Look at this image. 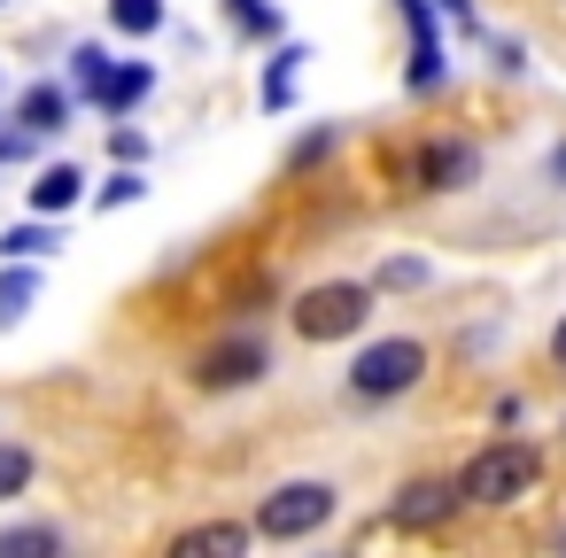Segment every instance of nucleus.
<instances>
[{
	"mask_svg": "<svg viewBox=\"0 0 566 558\" xmlns=\"http://www.w3.org/2000/svg\"><path fill=\"white\" fill-rule=\"evenodd\" d=\"M334 148H342V133H334V125H318V133H303V140L287 148V171H311V164H326Z\"/></svg>",
	"mask_w": 566,
	"mask_h": 558,
	"instance_id": "nucleus-23",
	"label": "nucleus"
},
{
	"mask_svg": "<svg viewBox=\"0 0 566 558\" xmlns=\"http://www.w3.org/2000/svg\"><path fill=\"white\" fill-rule=\"evenodd\" d=\"M535 481H543V442H527V434H496L458 465V496L481 504V512H504V504L535 496Z\"/></svg>",
	"mask_w": 566,
	"mask_h": 558,
	"instance_id": "nucleus-1",
	"label": "nucleus"
},
{
	"mask_svg": "<svg viewBox=\"0 0 566 558\" xmlns=\"http://www.w3.org/2000/svg\"><path fill=\"white\" fill-rule=\"evenodd\" d=\"M86 202V171L78 164H40V179L24 187V210L32 218H63V210H78Z\"/></svg>",
	"mask_w": 566,
	"mask_h": 558,
	"instance_id": "nucleus-13",
	"label": "nucleus"
},
{
	"mask_svg": "<svg viewBox=\"0 0 566 558\" xmlns=\"http://www.w3.org/2000/svg\"><path fill=\"white\" fill-rule=\"evenodd\" d=\"M543 187H558V194H566V133H558V140H551V156H543Z\"/></svg>",
	"mask_w": 566,
	"mask_h": 558,
	"instance_id": "nucleus-28",
	"label": "nucleus"
},
{
	"mask_svg": "<svg viewBox=\"0 0 566 558\" xmlns=\"http://www.w3.org/2000/svg\"><path fill=\"white\" fill-rule=\"evenodd\" d=\"M24 133H40V140H55V133H71V117H78V94L63 86V78H32L24 94H17V109H9Z\"/></svg>",
	"mask_w": 566,
	"mask_h": 558,
	"instance_id": "nucleus-9",
	"label": "nucleus"
},
{
	"mask_svg": "<svg viewBox=\"0 0 566 558\" xmlns=\"http://www.w3.org/2000/svg\"><path fill=\"white\" fill-rule=\"evenodd\" d=\"M0 558H71L55 519H9L0 527Z\"/></svg>",
	"mask_w": 566,
	"mask_h": 558,
	"instance_id": "nucleus-14",
	"label": "nucleus"
},
{
	"mask_svg": "<svg viewBox=\"0 0 566 558\" xmlns=\"http://www.w3.org/2000/svg\"><path fill=\"white\" fill-rule=\"evenodd\" d=\"M434 17H450L458 32H481V9H473V0H434Z\"/></svg>",
	"mask_w": 566,
	"mask_h": 558,
	"instance_id": "nucleus-27",
	"label": "nucleus"
},
{
	"mask_svg": "<svg viewBox=\"0 0 566 558\" xmlns=\"http://www.w3.org/2000/svg\"><path fill=\"white\" fill-rule=\"evenodd\" d=\"M489 71L496 78H527V40H489Z\"/></svg>",
	"mask_w": 566,
	"mask_h": 558,
	"instance_id": "nucleus-25",
	"label": "nucleus"
},
{
	"mask_svg": "<svg viewBox=\"0 0 566 558\" xmlns=\"http://www.w3.org/2000/svg\"><path fill=\"white\" fill-rule=\"evenodd\" d=\"M334 512H342V488L303 473V481H280L272 496H256V519H249V527H256V543H303V535H318Z\"/></svg>",
	"mask_w": 566,
	"mask_h": 558,
	"instance_id": "nucleus-6",
	"label": "nucleus"
},
{
	"mask_svg": "<svg viewBox=\"0 0 566 558\" xmlns=\"http://www.w3.org/2000/svg\"><path fill=\"white\" fill-rule=\"evenodd\" d=\"M481 140L473 133H427L403 164H396V194H473L481 187Z\"/></svg>",
	"mask_w": 566,
	"mask_h": 558,
	"instance_id": "nucleus-5",
	"label": "nucleus"
},
{
	"mask_svg": "<svg viewBox=\"0 0 566 558\" xmlns=\"http://www.w3.org/2000/svg\"><path fill=\"white\" fill-rule=\"evenodd\" d=\"M458 512H465L458 473H411V481L388 496V519H396L403 535H434V527H450Z\"/></svg>",
	"mask_w": 566,
	"mask_h": 558,
	"instance_id": "nucleus-8",
	"label": "nucleus"
},
{
	"mask_svg": "<svg viewBox=\"0 0 566 558\" xmlns=\"http://www.w3.org/2000/svg\"><path fill=\"white\" fill-rule=\"evenodd\" d=\"M256 380H272V341H264V326H226V334H210V341L187 357V388H195V396H241V388H256Z\"/></svg>",
	"mask_w": 566,
	"mask_h": 558,
	"instance_id": "nucleus-4",
	"label": "nucleus"
},
{
	"mask_svg": "<svg viewBox=\"0 0 566 558\" xmlns=\"http://www.w3.org/2000/svg\"><path fill=\"white\" fill-rule=\"evenodd\" d=\"M373 280H311V287H295V303H287V326L318 349V341H357L365 326H373Z\"/></svg>",
	"mask_w": 566,
	"mask_h": 558,
	"instance_id": "nucleus-3",
	"label": "nucleus"
},
{
	"mask_svg": "<svg viewBox=\"0 0 566 558\" xmlns=\"http://www.w3.org/2000/svg\"><path fill=\"white\" fill-rule=\"evenodd\" d=\"M558 558H566V543H558Z\"/></svg>",
	"mask_w": 566,
	"mask_h": 558,
	"instance_id": "nucleus-30",
	"label": "nucleus"
},
{
	"mask_svg": "<svg viewBox=\"0 0 566 558\" xmlns=\"http://www.w3.org/2000/svg\"><path fill=\"white\" fill-rule=\"evenodd\" d=\"M55 249H63L55 218H24V225L0 233V264H40V256H55Z\"/></svg>",
	"mask_w": 566,
	"mask_h": 558,
	"instance_id": "nucleus-16",
	"label": "nucleus"
},
{
	"mask_svg": "<svg viewBox=\"0 0 566 558\" xmlns=\"http://www.w3.org/2000/svg\"><path fill=\"white\" fill-rule=\"evenodd\" d=\"M396 17H403V94L411 102H434L450 86V48H442V17H434V0H396Z\"/></svg>",
	"mask_w": 566,
	"mask_h": 558,
	"instance_id": "nucleus-7",
	"label": "nucleus"
},
{
	"mask_svg": "<svg viewBox=\"0 0 566 558\" xmlns=\"http://www.w3.org/2000/svg\"><path fill=\"white\" fill-rule=\"evenodd\" d=\"M427 372H434V349H427L419 334H380V341H365V349L349 357L342 388H349L357 403H403L411 388H427Z\"/></svg>",
	"mask_w": 566,
	"mask_h": 558,
	"instance_id": "nucleus-2",
	"label": "nucleus"
},
{
	"mask_svg": "<svg viewBox=\"0 0 566 558\" xmlns=\"http://www.w3.org/2000/svg\"><path fill=\"white\" fill-rule=\"evenodd\" d=\"M32 473H40L32 442H0V504H9V496H24V488H32Z\"/></svg>",
	"mask_w": 566,
	"mask_h": 558,
	"instance_id": "nucleus-21",
	"label": "nucleus"
},
{
	"mask_svg": "<svg viewBox=\"0 0 566 558\" xmlns=\"http://www.w3.org/2000/svg\"><path fill=\"white\" fill-rule=\"evenodd\" d=\"M40 303V264H0V334L24 326Z\"/></svg>",
	"mask_w": 566,
	"mask_h": 558,
	"instance_id": "nucleus-17",
	"label": "nucleus"
},
{
	"mask_svg": "<svg viewBox=\"0 0 566 558\" xmlns=\"http://www.w3.org/2000/svg\"><path fill=\"white\" fill-rule=\"evenodd\" d=\"M102 17H109L117 40H156V32L171 24V0H109Z\"/></svg>",
	"mask_w": 566,
	"mask_h": 558,
	"instance_id": "nucleus-18",
	"label": "nucleus"
},
{
	"mask_svg": "<svg viewBox=\"0 0 566 558\" xmlns=\"http://www.w3.org/2000/svg\"><path fill=\"white\" fill-rule=\"evenodd\" d=\"M32 156H40V133H24L9 117V125H0V164H32Z\"/></svg>",
	"mask_w": 566,
	"mask_h": 558,
	"instance_id": "nucleus-26",
	"label": "nucleus"
},
{
	"mask_svg": "<svg viewBox=\"0 0 566 558\" xmlns=\"http://www.w3.org/2000/svg\"><path fill=\"white\" fill-rule=\"evenodd\" d=\"M551 365L566 372V310H558V326H551Z\"/></svg>",
	"mask_w": 566,
	"mask_h": 558,
	"instance_id": "nucleus-29",
	"label": "nucleus"
},
{
	"mask_svg": "<svg viewBox=\"0 0 566 558\" xmlns=\"http://www.w3.org/2000/svg\"><path fill=\"white\" fill-rule=\"evenodd\" d=\"M109 63H117V55H109L102 40H78V48H71V78H63V86L78 94V109H86V102L102 94V78H109Z\"/></svg>",
	"mask_w": 566,
	"mask_h": 558,
	"instance_id": "nucleus-20",
	"label": "nucleus"
},
{
	"mask_svg": "<svg viewBox=\"0 0 566 558\" xmlns=\"http://www.w3.org/2000/svg\"><path fill=\"white\" fill-rule=\"evenodd\" d=\"M0 9H9V0H0Z\"/></svg>",
	"mask_w": 566,
	"mask_h": 558,
	"instance_id": "nucleus-31",
	"label": "nucleus"
},
{
	"mask_svg": "<svg viewBox=\"0 0 566 558\" xmlns=\"http://www.w3.org/2000/svg\"><path fill=\"white\" fill-rule=\"evenodd\" d=\"M109 164H133L140 171L148 164V133L140 125H109Z\"/></svg>",
	"mask_w": 566,
	"mask_h": 558,
	"instance_id": "nucleus-24",
	"label": "nucleus"
},
{
	"mask_svg": "<svg viewBox=\"0 0 566 558\" xmlns=\"http://www.w3.org/2000/svg\"><path fill=\"white\" fill-rule=\"evenodd\" d=\"M558 434H566V427H558Z\"/></svg>",
	"mask_w": 566,
	"mask_h": 558,
	"instance_id": "nucleus-32",
	"label": "nucleus"
},
{
	"mask_svg": "<svg viewBox=\"0 0 566 558\" xmlns=\"http://www.w3.org/2000/svg\"><path fill=\"white\" fill-rule=\"evenodd\" d=\"M249 550H256V527L249 519H195V527L171 535L164 558H249Z\"/></svg>",
	"mask_w": 566,
	"mask_h": 558,
	"instance_id": "nucleus-10",
	"label": "nucleus"
},
{
	"mask_svg": "<svg viewBox=\"0 0 566 558\" xmlns=\"http://www.w3.org/2000/svg\"><path fill=\"white\" fill-rule=\"evenodd\" d=\"M148 94H156V63L133 55V63H109V78H102V94H94L86 109H94V117H133Z\"/></svg>",
	"mask_w": 566,
	"mask_h": 558,
	"instance_id": "nucleus-12",
	"label": "nucleus"
},
{
	"mask_svg": "<svg viewBox=\"0 0 566 558\" xmlns=\"http://www.w3.org/2000/svg\"><path fill=\"white\" fill-rule=\"evenodd\" d=\"M427 287H434L427 256H380L373 264V295H427Z\"/></svg>",
	"mask_w": 566,
	"mask_h": 558,
	"instance_id": "nucleus-19",
	"label": "nucleus"
},
{
	"mask_svg": "<svg viewBox=\"0 0 566 558\" xmlns=\"http://www.w3.org/2000/svg\"><path fill=\"white\" fill-rule=\"evenodd\" d=\"M303 63H311L303 40L264 48V78H256V109H264V117H287V109H295V78H303Z\"/></svg>",
	"mask_w": 566,
	"mask_h": 558,
	"instance_id": "nucleus-11",
	"label": "nucleus"
},
{
	"mask_svg": "<svg viewBox=\"0 0 566 558\" xmlns=\"http://www.w3.org/2000/svg\"><path fill=\"white\" fill-rule=\"evenodd\" d=\"M140 194H148V179H140L133 164H117V171H109V179H102L86 202H94V210H125V202H140Z\"/></svg>",
	"mask_w": 566,
	"mask_h": 558,
	"instance_id": "nucleus-22",
	"label": "nucleus"
},
{
	"mask_svg": "<svg viewBox=\"0 0 566 558\" xmlns=\"http://www.w3.org/2000/svg\"><path fill=\"white\" fill-rule=\"evenodd\" d=\"M218 9H226V24H233L241 40H256V48H280V40H287L280 0H218Z\"/></svg>",
	"mask_w": 566,
	"mask_h": 558,
	"instance_id": "nucleus-15",
	"label": "nucleus"
}]
</instances>
